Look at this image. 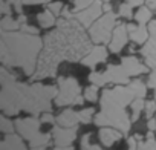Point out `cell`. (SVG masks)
<instances>
[{"mask_svg": "<svg viewBox=\"0 0 156 150\" xmlns=\"http://www.w3.org/2000/svg\"><path fill=\"white\" fill-rule=\"evenodd\" d=\"M89 81L97 86H106L107 83L127 84L130 83V75L127 73L122 64H110L104 72H92L89 75Z\"/></svg>", "mask_w": 156, "mask_h": 150, "instance_id": "obj_8", "label": "cell"}, {"mask_svg": "<svg viewBox=\"0 0 156 150\" xmlns=\"http://www.w3.org/2000/svg\"><path fill=\"white\" fill-rule=\"evenodd\" d=\"M20 31H23V32H26V34H35V35H38V29L34 28V26H29V25H26V23H23V25L20 26Z\"/></svg>", "mask_w": 156, "mask_h": 150, "instance_id": "obj_35", "label": "cell"}, {"mask_svg": "<svg viewBox=\"0 0 156 150\" xmlns=\"http://www.w3.org/2000/svg\"><path fill=\"white\" fill-rule=\"evenodd\" d=\"M12 5L8 2V0H0V12L5 14V16H11L12 12Z\"/></svg>", "mask_w": 156, "mask_h": 150, "instance_id": "obj_32", "label": "cell"}, {"mask_svg": "<svg viewBox=\"0 0 156 150\" xmlns=\"http://www.w3.org/2000/svg\"><path fill=\"white\" fill-rule=\"evenodd\" d=\"M136 150H156V139L153 136V130L148 132V136H147L145 141H141L138 144Z\"/></svg>", "mask_w": 156, "mask_h": 150, "instance_id": "obj_24", "label": "cell"}, {"mask_svg": "<svg viewBox=\"0 0 156 150\" xmlns=\"http://www.w3.org/2000/svg\"><path fill=\"white\" fill-rule=\"evenodd\" d=\"M84 95H81V86L73 77H61L58 78V94L55 97V104L63 106H75L83 104Z\"/></svg>", "mask_w": 156, "mask_h": 150, "instance_id": "obj_5", "label": "cell"}, {"mask_svg": "<svg viewBox=\"0 0 156 150\" xmlns=\"http://www.w3.org/2000/svg\"><path fill=\"white\" fill-rule=\"evenodd\" d=\"M121 64L124 66V69L127 70V73L130 75V77H136V75H141V73H145L147 72V66L142 64L136 57H124L121 60Z\"/></svg>", "mask_w": 156, "mask_h": 150, "instance_id": "obj_14", "label": "cell"}, {"mask_svg": "<svg viewBox=\"0 0 156 150\" xmlns=\"http://www.w3.org/2000/svg\"><path fill=\"white\" fill-rule=\"evenodd\" d=\"M148 31H150V37L144 43L141 54H142L147 66L151 69H156V20L148 22Z\"/></svg>", "mask_w": 156, "mask_h": 150, "instance_id": "obj_10", "label": "cell"}, {"mask_svg": "<svg viewBox=\"0 0 156 150\" xmlns=\"http://www.w3.org/2000/svg\"><path fill=\"white\" fill-rule=\"evenodd\" d=\"M127 28H129V37L138 45H144L150 37V31L145 25H139V23L132 25L130 23V25H127Z\"/></svg>", "mask_w": 156, "mask_h": 150, "instance_id": "obj_15", "label": "cell"}, {"mask_svg": "<svg viewBox=\"0 0 156 150\" xmlns=\"http://www.w3.org/2000/svg\"><path fill=\"white\" fill-rule=\"evenodd\" d=\"M46 2L48 0H23V5H41Z\"/></svg>", "mask_w": 156, "mask_h": 150, "instance_id": "obj_40", "label": "cell"}, {"mask_svg": "<svg viewBox=\"0 0 156 150\" xmlns=\"http://www.w3.org/2000/svg\"><path fill=\"white\" fill-rule=\"evenodd\" d=\"M136 98L130 84L104 89L100 98L101 110L95 115V124L100 127H115L124 135L130 130L132 118L127 115L126 107Z\"/></svg>", "mask_w": 156, "mask_h": 150, "instance_id": "obj_4", "label": "cell"}, {"mask_svg": "<svg viewBox=\"0 0 156 150\" xmlns=\"http://www.w3.org/2000/svg\"><path fill=\"white\" fill-rule=\"evenodd\" d=\"M0 107L5 115H17L20 110H26L35 116L43 112H51L52 98L57 97L58 88L44 86L40 83L23 84L17 83L16 77L8 70L6 66L0 69Z\"/></svg>", "mask_w": 156, "mask_h": 150, "instance_id": "obj_2", "label": "cell"}, {"mask_svg": "<svg viewBox=\"0 0 156 150\" xmlns=\"http://www.w3.org/2000/svg\"><path fill=\"white\" fill-rule=\"evenodd\" d=\"M37 20H38L41 28H51V26L55 25V14L51 9L46 8V11H43L37 16Z\"/></svg>", "mask_w": 156, "mask_h": 150, "instance_id": "obj_19", "label": "cell"}, {"mask_svg": "<svg viewBox=\"0 0 156 150\" xmlns=\"http://www.w3.org/2000/svg\"><path fill=\"white\" fill-rule=\"evenodd\" d=\"M61 17H63V19H72V17H73V12H70L69 6H64V8H63V11H61Z\"/></svg>", "mask_w": 156, "mask_h": 150, "instance_id": "obj_38", "label": "cell"}, {"mask_svg": "<svg viewBox=\"0 0 156 150\" xmlns=\"http://www.w3.org/2000/svg\"><path fill=\"white\" fill-rule=\"evenodd\" d=\"M151 9L145 5V6H141L139 9H138V12L135 14V20L139 23V25H147V22H150L151 20Z\"/></svg>", "mask_w": 156, "mask_h": 150, "instance_id": "obj_21", "label": "cell"}, {"mask_svg": "<svg viewBox=\"0 0 156 150\" xmlns=\"http://www.w3.org/2000/svg\"><path fill=\"white\" fill-rule=\"evenodd\" d=\"M94 2H95V0H75V9H73V12L81 11V9L87 8V6L92 5Z\"/></svg>", "mask_w": 156, "mask_h": 150, "instance_id": "obj_31", "label": "cell"}, {"mask_svg": "<svg viewBox=\"0 0 156 150\" xmlns=\"http://www.w3.org/2000/svg\"><path fill=\"white\" fill-rule=\"evenodd\" d=\"M32 150H46L44 145H40V147H32Z\"/></svg>", "mask_w": 156, "mask_h": 150, "instance_id": "obj_46", "label": "cell"}, {"mask_svg": "<svg viewBox=\"0 0 156 150\" xmlns=\"http://www.w3.org/2000/svg\"><path fill=\"white\" fill-rule=\"evenodd\" d=\"M98 88L100 86H97V84H92V86L86 88V91H84V100H87L90 103H95L98 100Z\"/></svg>", "mask_w": 156, "mask_h": 150, "instance_id": "obj_25", "label": "cell"}, {"mask_svg": "<svg viewBox=\"0 0 156 150\" xmlns=\"http://www.w3.org/2000/svg\"><path fill=\"white\" fill-rule=\"evenodd\" d=\"M54 150H73V147H70V145H57V148H54Z\"/></svg>", "mask_w": 156, "mask_h": 150, "instance_id": "obj_45", "label": "cell"}, {"mask_svg": "<svg viewBox=\"0 0 156 150\" xmlns=\"http://www.w3.org/2000/svg\"><path fill=\"white\" fill-rule=\"evenodd\" d=\"M127 2H129V3H132L133 6H141V5L145 2V0H127Z\"/></svg>", "mask_w": 156, "mask_h": 150, "instance_id": "obj_43", "label": "cell"}, {"mask_svg": "<svg viewBox=\"0 0 156 150\" xmlns=\"http://www.w3.org/2000/svg\"><path fill=\"white\" fill-rule=\"evenodd\" d=\"M92 40L86 35L84 26L75 17L63 19L57 23V29L44 37V46L40 52L37 69L32 80L55 77L61 61H81L94 48Z\"/></svg>", "mask_w": 156, "mask_h": 150, "instance_id": "obj_1", "label": "cell"}, {"mask_svg": "<svg viewBox=\"0 0 156 150\" xmlns=\"http://www.w3.org/2000/svg\"><path fill=\"white\" fill-rule=\"evenodd\" d=\"M136 141H138V139H136V136H132V138H129V141H127V142H129V150H136V148H138V145H136Z\"/></svg>", "mask_w": 156, "mask_h": 150, "instance_id": "obj_39", "label": "cell"}, {"mask_svg": "<svg viewBox=\"0 0 156 150\" xmlns=\"http://www.w3.org/2000/svg\"><path fill=\"white\" fill-rule=\"evenodd\" d=\"M63 3L61 2H52V3H49L48 5V9H51L55 16H61V11H63Z\"/></svg>", "mask_w": 156, "mask_h": 150, "instance_id": "obj_33", "label": "cell"}, {"mask_svg": "<svg viewBox=\"0 0 156 150\" xmlns=\"http://www.w3.org/2000/svg\"><path fill=\"white\" fill-rule=\"evenodd\" d=\"M8 2L14 6V9L19 12V14H22V6H23V0H8Z\"/></svg>", "mask_w": 156, "mask_h": 150, "instance_id": "obj_37", "label": "cell"}, {"mask_svg": "<svg viewBox=\"0 0 156 150\" xmlns=\"http://www.w3.org/2000/svg\"><path fill=\"white\" fill-rule=\"evenodd\" d=\"M147 126H148V130H154L156 129V120H148V123H147Z\"/></svg>", "mask_w": 156, "mask_h": 150, "instance_id": "obj_42", "label": "cell"}, {"mask_svg": "<svg viewBox=\"0 0 156 150\" xmlns=\"http://www.w3.org/2000/svg\"><path fill=\"white\" fill-rule=\"evenodd\" d=\"M147 86L153 89V92H154V100H156V69H153V72L150 73V77H148V83H147Z\"/></svg>", "mask_w": 156, "mask_h": 150, "instance_id": "obj_34", "label": "cell"}, {"mask_svg": "<svg viewBox=\"0 0 156 150\" xmlns=\"http://www.w3.org/2000/svg\"><path fill=\"white\" fill-rule=\"evenodd\" d=\"M129 28H127V25H116V28L113 29V34H112V40H110V43H109V49H110V52H113V54H118V52H121L122 51V48L127 45V41H129Z\"/></svg>", "mask_w": 156, "mask_h": 150, "instance_id": "obj_11", "label": "cell"}, {"mask_svg": "<svg viewBox=\"0 0 156 150\" xmlns=\"http://www.w3.org/2000/svg\"><path fill=\"white\" fill-rule=\"evenodd\" d=\"M103 9H104V12L112 11V5H110V2H104V3H103Z\"/></svg>", "mask_w": 156, "mask_h": 150, "instance_id": "obj_44", "label": "cell"}, {"mask_svg": "<svg viewBox=\"0 0 156 150\" xmlns=\"http://www.w3.org/2000/svg\"><path fill=\"white\" fill-rule=\"evenodd\" d=\"M103 2H110V0H103Z\"/></svg>", "mask_w": 156, "mask_h": 150, "instance_id": "obj_47", "label": "cell"}, {"mask_svg": "<svg viewBox=\"0 0 156 150\" xmlns=\"http://www.w3.org/2000/svg\"><path fill=\"white\" fill-rule=\"evenodd\" d=\"M103 3H104L103 0H95V2H94L92 5H89L87 8L73 12V17L80 22L84 28H90V26L103 16V12H104Z\"/></svg>", "mask_w": 156, "mask_h": 150, "instance_id": "obj_9", "label": "cell"}, {"mask_svg": "<svg viewBox=\"0 0 156 150\" xmlns=\"http://www.w3.org/2000/svg\"><path fill=\"white\" fill-rule=\"evenodd\" d=\"M0 127L3 133H12L16 124H12V121H9L6 116H0Z\"/></svg>", "mask_w": 156, "mask_h": 150, "instance_id": "obj_29", "label": "cell"}, {"mask_svg": "<svg viewBox=\"0 0 156 150\" xmlns=\"http://www.w3.org/2000/svg\"><path fill=\"white\" fill-rule=\"evenodd\" d=\"M40 121H41V123H54V121H57V118H54V116L51 115V112H43Z\"/></svg>", "mask_w": 156, "mask_h": 150, "instance_id": "obj_36", "label": "cell"}, {"mask_svg": "<svg viewBox=\"0 0 156 150\" xmlns=\"http://www.w3.org/2000/svg\"><path fill=\"white\" fill-rule=\"evenodd\" d=\"M0 150H26L22 136L14 133H6V136L0 142Z\"/></svg>", "mask_w": 156, "mask_h": 150, "instance_id": "obj_17", "label": "cell"}, {"mask_svg": "<svg viewBox=\"0 0 156 150\" xmlns=\"http://www.w3.org/2000/svg\"><path fill=\"white\" fill-rule=\"evenodd\" d=\"M16 129L22 138H25L32 147H40L46 145L51 139L48 133L40 132V121L35 116L29 118H20L16 121Z\"/></svg>", "mask_w": 156, "mask_h": 150, "instance_id": "obj_6", "label": "cell"}, {"mask_svg": "<svg viewBox=\"0 0 156 150\" xmlns=\"http://www.w3.org/2000/svg\"><path fill=\"white\" fill-rule=\"evenodd\" d=\"M57 123H58V126H63V127H73L81 121H80L78 112H75L72 109H66L57 116Z\"/></svg>", "mask_w": 156, "mask_h": 150, "instance_id": "obj_18", "label": "cell"}, {"mask_svg": "<svg viewBox=\"0 0 156 150\" xmlns=\"http://www.w3.org/2000/svg\"><path fill=\"white\" fill-rule=\"evenodd\" d=\"M129 84H130V88L133 89V92H135L136 98H144V97H145L147 86H145V83H144V81H141V80H133V81H130Z\"/></svg>", "mask_w": 156, "mask_h": 150, "instance_id": "obj_23", "label": "cell"}, {"mask_svg": "<svg viewBox=\"0 0 156 150\" xmlns=\"http://www.w3.org/2000/svg\"><path fill=\"white\" fill-rule=\"evenodd\" d=\"M156 112V101H147L145 103V107H144V113H145V118L150 120L153 116V113Z\"/></svg>", "mask_w": 156, "mask_h": 150, "instance_id": "obj_30", "label": "cell"}, {"mask_svg": "<svg viewBox=\"0 0 156 150\" xmlns=\"http://www.w3.org/2000/svg\"><path fill=\"white\" fill-rule=\"evenodd\" d=\"M122 138V132L115 129V127H103L100 130V139L104 145L110 147L113 145L115 142H118L119 139Z\"/></svg>", "mask_w": 156, "mask_h": 150, "instance_id": "obj_16", "label": "cell"}, {"mask_svg": "<svg viewBox=\"0 0 156 150\" xmlns=\"http://www.w3.org/2000/svg\"><path fill=\"white\" fill-rule=\"evenodd\" d=\"M118 16L119 17H124V19H132L133 17V5L132 3H121L119 5V11H118Z\"/></svg>", "mask_w": 156, "mask_h": 150, "instance_id": "obj_26", "label": "cell"}, {"mask_svg": "<svg viewBox=\"0 0 156 150\" xmlns=\"http://www.w3.org/2000/svg\"><path fill=\"white\" fill-rule=\"evenodd\" d=\"M116 14L112 11L103 14L90 28H89V37L95 45H106L110 43L113 29L116 28Z\"/></svg>", "mask_w": 156, "mask_h": 150, "instance_id": "obj_7", "label": "cell"}, {"mask_svg": "<svg viewBox=\"0 0 156 150\" xmlns=\"http://www.w3.org/2000/svg\"><path fill=\"white\" fill-rule=\"evenodd\" d=\"M22 23L19 22V19H12L11 16H5L2 20H0V29L2 31H17L20 29Z\"/></svg>", "mask_w": 156, "mask_h": 150, "instance_id": "obj_20", "label": "cell"}, {"mask_svg": "<svg viewBox=\"0 0 156 150\" xmlns=\"http://www.w3.org/2000/svg\"><path fill=\"white\" fill-rule=\"evenodd\" d=\"M144 107H145L144 98H135L132 101V121H138L139 120V115L144 110Z\"/></svg>", "mask_w": 156, "mask_h": 150, "instance_id": "obj_22", "label": "cell"}, {"mask_svg": "<svg viewBox=\"0 0 156 150\" xmlns=\"http://www.w3.org/2000/svg\"><path fill=\"white\" fill-rule=\"evenodd\" d=\"M44 41L35 34L23 31H2L0 60L6 67H20L26 75H34Z\"/></svg>", "mask_w": 156, "mask_h": 150, "instance_id": "obj_3", "label": "cell"}, {"mask_svg": "<svg viewBox=\"0 0 156 150\" xmlns=\"http://www.w3.org/2000/svg\"><path fill=\"white\" fill-rule=\"evenodd\" d=\"M107 58V49L103 46V45H97L90 49V52L81 60V63L84 66H89V67H95L98 63H104Z\"/></svg>", "mask_w": 156, "mask_h": 150, "instance_id": "obj_13", "label": "cell"}, {"mask_svg": "<svg viewBox=\"0 0 156 150\" xmlns=\"http://www.w3.org/2000/svg\"><path fill=\"white\" fill-rule=\"evenodd\" d=\"M78 115H80V121L84 123V124H89L92 120H94V115H95V110L92 107H87V109H83L78 112Z\"/></svg>", "mask_w": 156, "mask_h": 150, "instance_id": "obj_28", "label": "cell"}, {"mask_svg": "<svg viewBox=\"0 0 156 150\" xmlns=\"http://www.w3.org/2000/svg\"><path fill=\"white\" fill-rule=\"evenodd\" d=\"M90 139H92V135H90V133H86V135L81 138V150H103L100 145L92 144Z\"/></svg>", "mask_w": 156, "mask_h": 150, "instance_id": "obj_27", "label": "cell"}, {"mask_svg": "<svg viewBox=\"0 0 156 150\" xmlns=\"http://www.w3.org/2000/svg\"><path fill=\"white\" fill-rule=\"evenodd\" d=\"M76 132L78 127H63V126H55L52 129V136H54V142L57 145H70L75 138H76Z\"/></svg>", "mask_w": 156, "mask_h": 150, "instance_id": "obj_12", "label": "cell"}, {"mask_svg": "<svg viewBox=\"0 0 156 150\" xmlns=\"http://www.w3.org/2000/svg\"><path fill=\"white\" fill-rule=\"evenodd\" d=\"M145 5L150 9H156V0H145Z\"/></svg>", "mask_w": 156, "mask_h": 150, "instance_id": "obj_41", "label": "cell"}]
</instances>
